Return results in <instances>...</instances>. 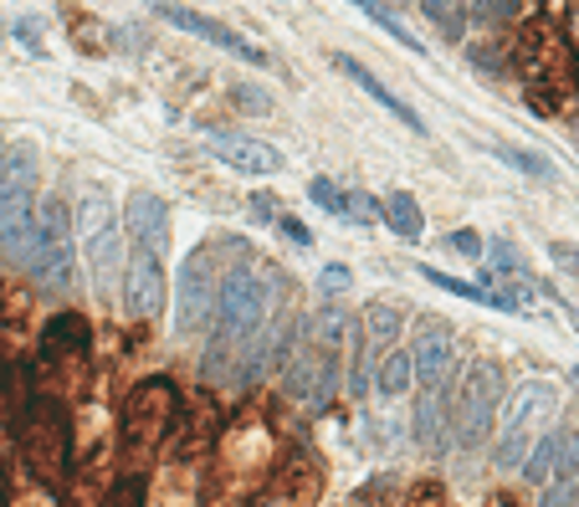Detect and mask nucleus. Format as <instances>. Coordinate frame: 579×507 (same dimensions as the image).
<instances>
[{
    "label": "nucleus",
    "instance_id": "f257e3e1",
    "mask_svg": "<svg viewBox=\"0 0 579 507\" xmlns=\"http://www.w3.org/2000/svg\"><path fill=\"white\" fill-rule=\"evenodd\" d=\"M36 144H6L0 150V256L11 267H31L36 256Z\"/></svg>",
    "mask_w": 579,
    "mask_h": 507
},
{
    "label": "nucleus",
    "instance_id": "f03ea898",
    "mask_svg": "<svg viewBox=\"0 0 579 507\" xmlns=\"http://www.w3.org/2000/svg\"><path fill=\"white\" fill-rule=\"evenodd\" d=\"M559 410V395H554V385H544V379H528V385L513 389V400L503 405V436H498V466L503 472H523V462H528V451H534V441L544 436V420Z\"/></svg>",
    "mask_w": 579,
    "mask_h": 507
},
{
    "label": "nucleus",
    "instance_id": "7ed1b4c3",
    "mask_svg": "<svg viewBox=\"0 0 579 507\" xmlns=\"http://www.w3.org/2000/svg\"><path fill=\"white\" fill-rule=\"evenodd\" d=\"M77 241H83V256L92 267V287H113L123 267V241H119V216H113V200L103 190L83 195V210H77Z\"/></svg>",
    "mask_w": 579,
    "mask_h": 507
},
{
    "label": "nucleus",
    "instance_id": "20e7f679",
    "mask_svg": "<svg viewBox=\"0 0 579 507\" xmlns=\"http://www.w3.org/2000/svg\"><path fill=\"white\" fill-rule=\"evenodd\" d=\"M498 416H503V364H477V370L461 379L457 420H451V436L461 441V451L482 447Z\"/></svg>",
    "mask_w": 579,
    "mask_h": 507
},
{
    "label": "nucleus",
    "instance_id": "39448f33",
    "mask_svg": "<svg viewBox=\"0 0 579 507\" xmlns=\"http://www.w3.org/2000/svg\"><path fill=\"white\" fill-rule=\"evenodd\" d=\"M262 318H267V287L252 267H231L221 283V302H216V323H221V339H256L262 333Z\"/></svg>",
    "mask_w": 579,
    "mask_h": 507
},
{
    "label": "nucleus",
    "instance_id": "423d86ee",
    "mask_svg": "<svg viewBox=\"0 0 579 507\" xmlns=\"http://www.w3.org/2000/svg\"><path fill=\"white\" fill-rule=\"evenodd\" d=\"M31 277L52 293L73 287V231H67V210L57 200L42 206V225H36V256H31Z\"/></svg>",
    "mask_w": 579,
    "mask_h": 507
},
{
    "label": "nucleus",
    "instance_id": "0eeeda50",
    "mask_svg": "<svg viewBox=\"0 0 579 507\" xmlns=\"http://www.w3.org/2000/svg\"><path fill=\"white\" fill-rule=\"evenodd\" d=\"M175 298H179V333H200L216 318V252L210 246H195L179 267V283H175Z\"/></svg>",
    "mask_w": 579,
    "mask_h": 507
},
{
    "label": "nucleus",
    "instance_id": "6e6552de",
    "mask_svg": "<svg viewBox=\"0 0 579 507\" xmlns=\"http://www.w3.org/2000/svg\"><path fill=\"white\" fill-rule=\"evenodd\" d=\"M21 451H26V466L42 482L67 472V426H62L57 405H36L31 410V420L21 426Z\"/></svg>",
    "mask_w": 579,
    "mask_h": 507
},
{
    "label": "nucleus",
    "instance_id": "1a4fd4ad",
    "mask_svg": "<svg viewBox=\"0 0 579 507\" xmlns=\"http://www.w3.org/2000/svg\"><path fill=\"white\" fill-rule=\"evenodd\" d=\"M154 15H164L170 26L190 31V36H200V42L221 46L226 57L247 62V67H267V52H262V46H252V42H247V36H241V31H231V26H226V21H210V15L190 11V5H170V0H154Z\"/></svg>",
    "mask_w": 579,
    "mask_h": 507
},
{
    "label": "nucleus",
    "instance_id": "9d476101",
    "mask_svg": "<svg viewBox=\"0 0 579 507\" xmlns=\"http://www.w3.org/2000/svg\"><path fill=\"white\" fill-rule=\"evenodd\" d=\"M175 385L170 379H144V385L129 395V441L134 447H160L170 420H175Z\"/></svg>",
    "mask_w": 579,
    "mask_h": 507
},
{
    "label": "nucleus",
    "instance_id": "9b49d317",
    "mask_svg": "<svg viewBox=\"0 0 579 507\" xmlns=\"http://www.w3.org/2000/svg\"><path fill=\"white\" fill-rule=\"evenodd\" d=\"M164 267H160V252H149V246H134L129 256V272H123V308L129 318L149 323V318H160L164 308Z\"/></svg>",
    "mask_w": 579,
    "mask_h": 507
},
{
    "label": "nucleus",
    "instance_id": "f8f14e48",
    "mask_svg": "<svg viewBox=\"0 0 579 507\" xmlns=\"http://www.w3.org/2000/svg\"><path fill=\"white\" fill-rule=\"evenodd\" d=\"M411 359H416L420 389H446V379H451V370H457V333L431 318V323L420 329V339H416V349H411Z\"/></svg>",
    "mask_w": 579,
    "mask_h": 507
},
{
    "label": "nucleus",
    "instance_id": "ddd939ff",
    "mask_svg": "<svg viewBox=\"0 0 579 507\" xmlns=\"http://www.w3.org/2000/svg\"><path fill=\"white\" fill-rule=\"evenodd\" d=\"M206 150L221 159L226 169L237 175H277L283 169V154L262 144V139H247V134H206Z\"/></svg>",
    "mask_w": 579,
    "mask_h": 507
},
{
    "label": "nucleus",
    "instance_id": "4468645a",
    "mask_svg": "<svg viewBox=\"0 0 579 507\" xmlns=\"http://www.w3.org/2000/svg\"><path fill=\"white\" fill-rule=\"evenodd\" d=\"M287 385H293V395L303 405H313V410H318V405H328V395H334V389H339V370H334V354H324V349H318V354H297V359H287Z\"/></svg>",
    "mask_w": 579,
    "mask_h": 507
},
{
    "label": "nucleus",
    "instance_id": "2eb2a0df",
    "mask_svg": "<svg viewBox=\"0 0 579 507\" xmlns=\"http://www.w3.org/2000/svg\"><path fill=\"white\" fill-rule=\"evenodd\" d=\"M123 216H129V231H134V246H149V252L164 256V246H170V206H164L160 195L134 190Z\"/></svg>",
    "mask_w": 579,
    "mask_h": 507
},
{
    "label": "nucleus",
    "instance_id": "dca6fc26",
    "mask_svg": "<svg viewBox=\"0 0 579 507\" xmlns=\"http://www.w3.org/2000/svg\"><path fill=\"white\" fill-rule=\"evenodd\" d=\"M334 67H339V73L349 77V82H359V92H364V98H374L380 108H390V113H395V119H401L405 129H411V134H426V123H420V113H416V108L405 103V98H395V92H390L385 82H380V77H374V73H370V67H364L359 57L339 52V57H334Z\"/></svg>",
    "mask_w": 579,
    "mask_h": 507
},
{
    "label": "nucleus",
    "instance_id": "f3484780",
    "mask_svg": "<svg viewBox=\"0 0 579 507\" xmlns=\"http://www.w3.org/2000/svg\"><path fill=\"white\" fill-rule=\"evenodd\" d=\"M446 420H457V410H446L441 389H420V410H416V420H411L420 451H446Z\"/></svg>",
    "mask_w": 579,
    "mask_h": 507
},
{
    "label": "nucleus",
    "instance_id": "a211bd4d",
    "mask_svg": "<svg viewBox=\"0 0 579 507\" xmlns=\"http://www.w3.org/2000/svg\"><path fill=\"white\" fill-rule=\"evenodd\" d=\"M416 385V359L405 354V349H395V354H385V364L374 370V389L385 395V400H395V395H405V389Z\"/></svg>",
    "mask_w": 579,
    "mask_h": 507
},
{
    "label": "nucleus",
    "instance_id": "6ab92c4d",
    "mask_svg": "<svg viewBox=\"0 0 579 507\" xmlns=\"http://www.w3.org/2000/svg\"><path fill=\"white\" fill-rule=\"evenodd\" d=\"M385 221H390V231H395V236H405V241H420V231H426L420 200H416V195H405V190H395L385 200Z\"/></svg>",
    "mask_w": 579,
    "mask_h": 507
},
{
    "label": "nucleus",
    "instance_id": "aec40b11",
    "mask_svg": "<svg viewBox=\"0 0 579 507\" xmlns=\"http://www.w3.org/2000/svg\"><path fill=\"white\" fill-rule=\"evenodd\" d=\"M401 308L395 302H374L370 313H364V354H374L380 343H390L395 333H401Z\"/></svg>",
    "mask_w": 579,
    "mask_h": 507
},
{
    "label": "nucleus",
    "instance_id": "412c9836",
    "mask_svg": "<svg viewBox=\"0 0 579 507\" xmlns=\"http://www.w3.org/2000/svg\"><path fill=\"white\" fill-rule=\"evenodd\" d=\"M554 466H559V431H554V436H538V441H534L528 462H523V477L534 482V487H549V482H554Z\"/></svg>",
    "mask_w": 579,
    "mask_h": 507
},
{
    "label": "nucleus",
    "instance_id": "4be33fe9",
    "mask_svg": "<svg viewBox=\"0 0 579 507\" xmlns=\"http://www.w3.org/2000/svg\"><path fill=\"white\" fill-rule=\"evenodd\" d=\"M492 154H498L503 165L523 169L528 179H554V165L544 159V154H534V150H518V144H492Z\"/></svg>",
    "mask_w": 579,
    "mask_h": 507
},
{
    "label": "nucleus",
    "instance_id": "5701e85b",
    "mask_svg": "<svg viewBox=\"0 0 579 507\" xmlns=\"http://www.w3.org/2000/svg\"><path fill=\"white\" fill-rule=\"evenodd\" d=\"M313 343H318L324 354H339V343H343V313L334 308V302H324V313H318V323H313Z\"/></svg>",
    "mask_w": 579,
    "mask_h": 507
},
{
    "label": "nucleus",
    "instance_id": "b1692460",
    "mask_svg": "<svg viewBox=\"0 0 579 507\" xmlns=\"http://www.w3.org/2000/svg\"><path fill=\"white\" fill-rule=\"evenodd\" d=\"M554 482H579V426L559 431V466H554Z\"/></svg>",
    "mask_w": 579,
    "mask_h": 507
},
{
    "label": "nucleus",
    "instance_id": "393cba45",
    "mask_svg": "<svg viewBox=\"0 0 579 507\" xmlns=\"http://www.w3.org/2000/svg\"><path fill=\"white\" fill-rule=\"evenodd\" d=\"M354 5H359V11H364V15H370V21H374V26H380V31H390V36H395V42H401V46H411V52H420V42H416V36H411V31L401 26V21H395V15L385 11V5H380V0H354Z\"/></svg>",
    "mask_w": 579,
    "mask_h": 507
},
{
    "label": "nucleus",
    "instance_id": "a878e982",
    "mask_svg": "<svg viewBox=\"0 0 579 507\" xmlns=\"http://www.w3.org/2000/svg\"><path fill=\"white\" fill-rule=\"evenodd\" d=\"M46 349H88V329H83V318L62 313L57 323H52V333H46Z\"/></svg>",
    "mask_w": 579,
    "mask_h": 507
},
{
    "label": "nucleus",
    "instance_id": "bb28decb",
    "mask_svg": "<svg viewBox=\"0 0 579 507\" xmlns=\"http://www.w3.org/2000/svg\"><path fill=\"white\" fill-rule=\"evenodd\" d=\"M308 195H313V200H318V206L328 210V216H339V221H349V190H339L334 179H324V175H318V179L308 185Z\"/></svg>",
    "mask_w": 579,
    "mask_h": 507
},
{
    "label": "nucleus",
    "instance_id": "cd10ccee",
    "mask_svg": "<svg viewBox=\"0 0 579 507\" xmlns=\"http://www.w3.org/2000/svg\"><path fill=\"white\" fill-rule=\"evenodd\" d=\"M354 283V272L349 267H324L318 272V298L324 302H334V298H343V287Z\"/></svg>",
    "mask_w": 579,
    "mask_h": 507
},
{
    "label": "nucleus",
    "instance_id": "c85d7f7f",
    "mask_svg": "<svg viewBox=\"0 0 579 507\" xmlns=\"http://www.w3.org/2000/svg\"><path fill=\"white\" fill-rule=\"evenodd\" d=\"M538 507H579V482H549Z\"/></svg>",
    "mask_w": 579,
    "mask_h": 507
},
{
    "label": "nucleus",
    "instance_id": "c756f323",
    "mask_svg": "<svg viewBox=\"0 0 579 507\" xmlns=\"http://www.w3.org/2000/svg\"><path fill=\"white\" fill-rule=\"evenodd\" d=\"M549 262H554L559 272H569V277L579 283V246H575V241H554V246H549Z\"/></svg>",
    "mask_w": 579,
    "mask_h": 507
},
{
    "label": "nucleus",
    "instance_id": "7c9ffc66",
    "mask_svg": "<svg viewBox=\"0 0 579 507\" xmlns=\"http://www.w3.org/2000/svg\"><path fill=\"white\" fill-rule=\"evenodd\" d=\"M503 272H518V256H513V246H507V241H492V252H488V277H503Z\"/></svg>",
    "mask_w": 579,
    "mask_h": 507
},
{
    "label": "nucleus",
    "instance_id": "2f4dec72",
    "mask_svg": "<svg viewBox=\"0 0 579 507\" xmlns=\"http://www.w3.org/2000/svg\"><path fill=\"white\" fill-rule=\"evenodd\" d=\"M446 252H457V256H482V236H477V231H451V236H446Z\"/></svg>",
    "mask_w": 579,
    "mask_h": 507
},
{
    "label": "nucleus",
    "instance_id": "473e14b6",
    "mask_svg": "<svg viewBox=\"0 0 579 507\" xmlns=\"http://www.w3.org/2000/svg\"><path fill=\"white\" fill-rule=\"evenodd\" d=\"M277 225H283V236H287V241H297V252H308V246H313V231H308L303 221H297V216H283Z\"/></svg>",
    "mask_w": 579,
    "mask_h": 507
},
{
    "label": "nucleus",
    "instance_id": "72a5a7b5",
    "mask_svg": "<svg viewBox=\"0 0 579 507\" xmlns=\"http://www.w3.org/2000/svg\"><path fill=\"white\" fill-rule=\"evenodd\" d=\"M513 11H518V0H482V5H477L482 21H507Z\"/></svg>",
    "mask_w": 579,
    "mask_h": 507
},
{
    "label": "nucleus",
    "instance_id": "f704fd0d",
    "mask_svg": "<svg viewBox=\"0 0 579 507\" xmlns=\"http://www.w3.org/2000/svg\"><path fill=\"white\" fill-rule=\"evenodd\" d=\"M144 503V482H119L113 487V507H139Z\"/></svg>",
    "mask_w": 579,
    "mask_h": 507
},
{
    "label": "nucleus",
    "instance_id": "c9c22d12",
    "mask_svg": "<svg viewBox=\"0 0 579 507\" xmlns=\"http://www.w3.org/2000/svg\"><path fill=\"white\" fill-rule=\"evenodd\" d=\"M15 36L26 42L31 57H42V42H36V36H42V21H15Z\"/></svg>",
    "mask_w": 579,
    "mask_h": 507
},
{
    "label": "nucleus",
    "instance_id": "e433bc0d",
    "mask_svg": "<svg viewBox=\"0 0 579 507\" xmlns=\"http://www.w3.org/2000/svg\"><path fill=\"white\" fill-rule=\"evenodd\" d=\"M252 216H256V221H283V216H277V200H272V195H256V200H252Z\"/></svg>",
    "mask_w": 579,
    "mask_h": 507
},
{
    "label": "nucleus",
    "instance_id": "4c0bfd02",
    "mask_svg": "<svg viewBox=\"0 0 579 507\" xmlns=\"http://www.w3.org/2000/svg\"><path fill=\"white\" fill-rule=\"evenodd\" d=\"M575 385H579V370H575Z\"/></svg>",
    "mask_w": 579,
    "mask_h": 507
},
{
    "label": "nucleus",
    "instance_id": "58836bf2",
    "mask_svg": "<svg viewBox=\"0 0 579 507\" xmlns=\"http://www.w3.org/2000/svg\"><path fill=\"white\" fill-rule=\"evenodd\" d=\"M0 150H6V144H0Z\"/></svg>",
    "mask_w": 579,
    "mask_h": 507
},
{
    "label": "nucleus",
    "instance_id": "ea45409f",
    "mask_svg": "<svg viewBox=\"0 0 579 507\" xmlns=\"http://www.w3.org/2000/svg\"><path fill=\"white\" fill-rule=\"evenodd\" d=\"M0 482H6V477H0Z\"/></svg>",
    "mask_w": 579,
    "mask_h": 507
}]
</instances>
